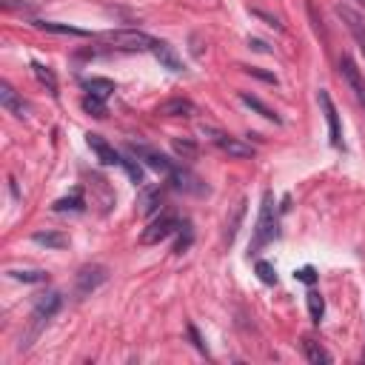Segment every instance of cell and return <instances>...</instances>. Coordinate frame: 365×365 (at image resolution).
Masks as SVG:
<instances>
[{"label": "cell", "instance_id": "3957f363", "mask_svg": "<svg viewBox=\"0 0 365 365\" xmlns=\"http://www.w3.org/2000/svg\"><path fill=\"white\" fill-rule=\"evenodd\" d=\"M200 131L208 134V140H211L222 154H228V157H237V160L254 157V148H251L248 143H242V140H237V137H231V134H225V131H217V128H211V125H202Z\"/></svg>", "mask_w": 365, "mask_h": 365}, {"label": "cell", "instance_id": "2e32d148", "mask_svg": "<svg viewBox=\"0 0 365 365\" xmlns=\"http://www.w3.org/2000/svg\"><path fill=\"white\" fill-rule=\"evenodd\" d=\"M37 29L51 31V34H74V37H88V31H86V29L66 26V23H54V20H37Z\"/></svg>", "mask_w": 365, "mask_h": 365}, {"label": "cell", "instance_id": "4dcf8cb0", "mask_svg": "<svg viewBox=\"0 0 365 365\" xmlns=\"http://www.w3.org/2000/svg\"><path fill=\"white\" fill-rule=\"evenodd\" d=\"M248 74H254V77H259V80H265V83H277V74H268V71H262V68H257V66H251Z\"/></svg>", "mask_w": 365, "mask_h": 365}, {"label": "cell", "instance_id": "44dd1931", "mask_svg": "<svg viewBox=\"0 0 365 365\" xmlns=\"http://www.w3.org/2000/svg\"><path fill=\"white\" fill-rule=\"evenodd\" d=\"M31 71H34V77L48 88V94H57V77H54V71L48 68V66H43V63H31Z\"/></svg>", "mask_w": 365, "mask_h": 365}, {"label": "cell", "instance_id": "277c9868", "mask_svg": "<svg viewBox=\"0 0 365 365\" xmlns=\"http://www.w3.org/2000/svg\"><path fill=\"white\" fill-rule=\"evenodd\" d=\"M177 228H180L177 214H174V211H160V217H154V220L148 222V228L140 234V242H143V245H157V242H163L165 237H171Z\"/></svg>", "mask_w": 365, "mask_h": 365}, {"label": "cell", "instance_id": "8fae6325", "mask_svg": "<svg viewBox=\"0 0 365 365\" xmlns=\"http://www.w3.org/2000/svg\"><path fill=\"white\" fill-rule=\"evenodd\" d=\"M86 143H88V148L97 154V160H100L103 165H120V163H123V157L114 151V145H108L100 134H86Z\"/></svg>", "mask_w": 365, "mask_h": 365}, {"label": "cell", "instance_id": "d6986e66", "mask_svg": "<svg viewBox=\"0 0 365 365\" xmlns=\"http://www.w3.org/2000/svg\"><path fill=\"white\" fill-rule=\"evenodd\" d=\"M302 351H305V359H308V362H314V365H319V362H331V354H328L319 342H314L311 336H305V339H302Z\"/></svg>", "mask_w": 365, "mask_h": 365}, {"label": "cell", "instance_id": "1f68e13d", "mask_svg": "<svg viewBox=\"0 0 365 365\" xmlns=\"http://www.w3.org/2000/svg\"><path fill=\"white\" fill-rule=\"evenodd\" d=\"M174 148H177V154H185V157H194V143H174Z\"/></svg>", "mask_w": 365, "mask_h": 365}, {"label": "cell", "instance_id": "83f0119b", "mask_svg": "<svg viewBox=\"0 0 365 365\" xmlns=\"http://www.w3.org/2000/svg\"><path fill=\"white\" fill-rule=\"evenodd\" d=\"M191 240H194L191 225H188V222H182V231H180V237H177V242H174V254H185V251H188V245H191Z\"/></svg>", "mask_w": 365, "mask_h": 365}, {"label": "cell", "instance_id": "5b68a950", "mask_svg": "<svg viewBox=\"0 0 365 365\" xmlns=\"http://www.w3.org/2000/svg\"><path fill=\"white\" fill-rule=\"evenodd\" d=\"M60 305H63V297L57 291H48V294H40L37 297V302L31 308V334H29V339L40 334V328L60 311Z\"/></svg>", "mask_w": 365, "mask_h": 365}, {"label": "cell", "instance_id": "f1b7e54d", "mask_svg": "<svg viewBox=\"0 0 365 365\" xmlns=\"http://www.w3.org/2000/svg\"><path fill=\"white\" fill-rule=\"evenodd\" d=\"M257 277H259L265 285H274V282H277V271H274V265L265 262V259L257 262Z\"/></svg>", "mask_w": 365, "mask_h": 365}, {"label": "cell", "instance_id": "f546056e", "mask_svg": "<svg viewBox=\"0 0 365 365\" xmlns=\"http://www.w3.org/2000/svg\"><path fill=\"white\" fill-rule=\"evenodd\" d=\"M294 277H297L299 282H308V285H311V282H317V271H314L311 265H305V268H299V271H294Z\"/></svg>", "mask_w": 365, "mask_h": 365}, {"label": "cell", "instance_id": "603a6c76", "mask_svg": "<svg viewBox=\"0 0 365 365\" xmlns=\"http://www.w3.org/2000/svg\"><path fill=\"white\" fill-rule=\"evenodd\" d=\"M242 214H245V200H240V202L234 205V214H231V220L225 222V242H234V237H237V228H240V220H242Z\"/></svg>", "mask_w": 365, "mask_h": 365}, {"label": "cell", "instance_id": "9a60e30c", "mask_svg": "<svg viewBox=\"0 0 365 365\" xmlns=\"http://www.w3.org/2000/svg\"><path fill=\"white\" fill-rule=\"evenodd\" d=\"M83 88H86L91 97H100V100H108V97L117 91L114 80H108V77H88V80L83 83Z\"/></svg>", "mask_w": 365, "mask_h": 365}, {"label": "cell", "instance_id": "52a82bcc", "mask_svg": "<svg viewBox=\"0 0 365 365\" xmlns=\"http://www.w3.org/2000/svg\"><path fill=\"white\" fill-rule=\"evenodd\" d=\"M128 151L137 157V160H143L145 165H151L154 171H163V174H168L171 168H174V163L163 154V151H157V148H151V145H143V143H128Z\"/></svg>", "mask_w": 365, "mask_h": 365}, {"label": "cell", "instance_id": "30bf717a", "mask_svg": "<svg viewBox=\"0 0 365 365\" xmlns=\"http://www.w3.org/2000/svg\"><path fill=\"white\" fill-rule=\"evenodd\" d=\"M106 268L103 265H86L80 274H77V294L80 297H86V294H91L97 285H103L106 282Z\"/></svg>", "mask_w": 365, "mask_h": 365}, {"label": "cell", "instance_id": "484cf974", "mask_svg": "<svg viewBox=\"0 0 365 365\" xmlns=\"http://www.w3.org/2000/svg\"><path fill=\"white\" fill-rule=\"evenodd\" d=\"M14 279H20V282H46L48 279V274L46 271H37V268H31V271H9Z\"/></svg>", "mask_w": 365, "mask_h": 365}, {"label": "cell", "instance_id": "d590c367", "mask_svg": "<svg viewBox=\"0 0 365 365\" xmlns=\"http://www.w3.org/2000/svg\"><path fill=\"white\" fill-rule=\"evenodd\" d=\"M356 3H362V6H365V0H356Z\"/></svg>", "mask_w": 365, "mask_h": 365}, {"label": "cell", "instance_id": "9c48e42d", "mask_svg": "<svg viewBox=\"0 0 365 365\" xmlns=\"http://www.w3.org/2000/svg\"><path fill=\"white\" fill-rule=\"evenodd\" d=\"M336 14H339V20L348 26V31H351V37H354V43L359 46V51L365 54V20L351 9V6H336Z\"/></svg>", "mask_w": 365, "mask_h": 365}, {"label": "cell", "instance_id": "7402d4cb", "mask_svg": "<svg viewBox=\"0 0 365 365\" xmlns=\"http://www.w3.org/2000/svg\"><path fill=\"white\" fill-rule=\"evenodd\" d=\"M160 202H163V191H160L157 185L143 188V197H140V208H143V214L157 211V208H160Z\"/></svg>", "mask_w": 365, "mask_h": 365}, {"label": "cell", "instance_id": "d6a6232c", "mask_svg": "<svg viewBox=\"0 0 365 365\" xmlns=\"http://www.w3.org/2000/svg\"><path fill=\"white\" fill-rule=\"evenodd\" d=\"M188 336H191V342L197 345V351H202V354H205V342L200 339V334H197V328H194V325H188Z\"/></svg>", "mask_w": 365, "mask_h": 365}, {"label": "cell", "instance_id": "d4e9b609", "mask_svg": "<svg viewBox=\"0 0 365 365\" xmlns=\"http://www.w3.org/2000/svg\"><path fill=\"white\" fill-rule=\"evenodd\" d=\"M120 165L125 168V174H128V180H131L134 185H140V182H143V168H140V163H137V160L123 157V163H120Z\"/></svg>", "mask_w": 365, "mask_h": 365}, {"label": "cell", "instance_id": "e0dca14e", "mask_svg": "<svg viewBox=\"0 0 365 365\" xmlns=\"http://www.w3.org/2000/svg\"><path fill=\"white\" fill-rule=\"evenodd\" d=\"M240 100L248 106V108H254L259 117H265V120H271V123H279V117H277V111H271L259 97H254V94H248V91H240Z\"/></svg>", "mask_w": 365, "mask_h": 365}, {"label": "cell", "instance_id": "4316f807", "mask_svg": "<svg viewBox=\"0 0 365 365\" xmlns=\"http://www.w3.org/2000/svg\"><path fill=\"white\" fill-rule=\"evenodd\" d=\"M83 108H86L88 114H94V117H106V103H103L100 97L86 94V97H83Z\"/></svg>", "mask_w": 365, "mask_h": 365}, {"label": "cell", "instance_id": "ac0fdd59", "mask_svg": "<svg viewBox=\"0 0 365 365\" xmlns=\"http://www.w3.org/2000/svg\"><path fill=\"white\" fill-rule=\"evenodd\" d=\"M83 205H86V200H83V188H74L68 197H60V200H54V211H83Z\"/></svg>", "mask_w": 365, "mask_h": 365}, {"label": "cell", "instance_id": "5bb4252c", "mask_svg": "<svg viewBox=\"0 0 365 365\" xmlns=\"http://www.w3.org/2000/svg\"><path fill=\"white\" fill-rule=\"evenodd\" d=\"M191 111H194V103L182 100V97H174V100H165L157 106V114H163V117H188Z\"/></svg>", "mask_w": 365, "mask_h": 365}, {"label": "cell", "instance_id": "e575fe53", "mask_svg": "<svg viewBox=\"0 0 365 365\" xmlns=\"http://www.w3.org/2000/svg\"><path fill=\"white\" fill-rule=\"evenodd\" d=\"M359 103H362V106H365V97H362V100H359Z\"/></svg>", "mask_w": 365, "mask_h": 365}, {"label": "cell", "instance_id": "ffe728a7", "mask_svg": "<svg viewBox=\"0 0 365 365\" xmlns=\"http://www.w3.org/2000/svg\"><path fill=\"white\" fill-rule=\"evenodd\" d=\"M31 240H34L37 245H46V248H66V245H68V237L60 234V231H37Z\"/></svg>", "mask_w": 365, "mask_h": 365}, {"label": "cell", "instance_id": "8992f818", "mask_svg": "<svg viewBox=\"0 0 365 365\" xmlns=\"http://www.w3.org/2000/svg\"><path fill=\"white\" fill-rule=\"evenodd\" d=\"M317 103H319V108H322V114H325V123H328V137H331V145L342 148V125H339V114H336V106H334L331 94H328L325 88H319V91H317Z\"/></svg>", "mask_w": 365, "mask_h": 365}, {"label": "cell", "instance_id": "7a4b0ae2", "mask_svg": "<svg viewBox=\"0 0 365 365\" xmlns=\"http://www.w3.org/2000/svg\"><path fill=\"white\" fill-rule=\"evenodd\" d=\"M103 40L117 51H151V43H154V37L140 29H114V31H106Z\"/></svg>", "mask_w": 365, "mask_h": 365}, {"label": "cell", "instance_id": "4fadbf2b", "mask_svg": "<svg viewBox=\"0 0 365 365\" xmlns=\"http://www.w3.org/2000/svg\"><path fill=\"white\" fill-rule=\"evenodd\" d=\"M0 106H3L6 111L17 114V117H26V111H29V106L17 97V91H14L9 83H0Z\"/></svg>", "mask_w": 365, "mask_h": 365}, {"label": "cell", "instance_id": "6da1fadb", "mask_svg": "<svg viewBox=\"0 0 365 365\" xmlns=\"http://www.w3.org/2000/svg\"><path fill=\"white\" fill-rule=\"evenodd\" d=\"M277 234H279V220H277V208H274V194L265 191L262 205H259V217H257V225H254V237L248 242V254L262 251L268 242L277 240Z\"/></svg>", "mask_w": 365, "mask_h": 365}, {"label": "cell", "instance_id": "cb8c5ba5", "mask_svg": "<svg viewBox=\"0 0 365 365\" xmlns=\"http://www.w3.org/2000/svg\"><path fill=\"white\" fill-rule=\"evenodd\" d=\"M305 302H308V314H311V319L319 322L322 314H325V299H322L317 291H308V294H305Z\"/></svg>", "mask_w": 365, "mask_h": 365}, {"label": "cell", "instance_id": "836d02e7", "mask_svg": "<svg viewBox=\"0 0 365 365\" xmlns=\"http://www.w3.org/2000/svg\"><path fill=\"white\" fill-rule=\"evenodd\" d=\"M248 46H254L257 51H268V46H265L262 40H248Z\"/></svg>", "mask_w": 365, "mask_h": 365}, {"label": "cell", "instance_id": "7c38bea8", "mask_svg": "<svg viewBox=\"0 0 365 365\" xmlns=\"http://www.w3.org/2000/svg\"><path fill=\"white\" fill-rule=\"evenodd\" d=\"M151 54L160 60L163 68H168V71H182V60H180V54H177L174 46H168L165 40H154V43H151Z\"/></svg>", "mask_w": 365, "mask_h": 365}, {"label": "cell", "instance_id": "ba28073f", "mask_svg": "<svg viewBox=\"0 0 365 365\" xmlns=\"http://www.w3.org/2000/svg\"><path fill=\"white\" fill-rule=\"evenodd\" d=\"M168 177H171V182H174V188L185 191V194H205V191H208L205 182H202L197 174H191L185 165H174V168L168 171Z\"/></svg>", "mask_w": 365, "mask_h": 365}]
</instances>
